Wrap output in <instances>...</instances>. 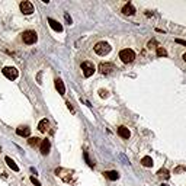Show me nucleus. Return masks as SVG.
<instances>
[{
  "label": "nucleus",
  "mask_w": 186,
  "mask_h": 186,
  "mask_svg": "<svg viewBox=\"0 0 186 186\" xmlns=\"http://www.w3.org/2000/svg\"><path fill=\"white\" fill-rule=\"evenodd\" d=\"M119 58L122 63H125V64H128V63H132L134 61V58H135V53L132 51V49L129 48H125L122 49L119 53Z\"/></svg>",
  "instance_id": "nucleus-1"
},
{
  "label": "nucleus",
  "mask_w": 186,
  "mask_h": 186,
  "mask_svg": "<svg viewBox=\"0 0 186 186\" xmlns=\"http://www.w3.org/2000/svg\"><path fill=\"white\" fill-rule=\"evenodd\" d=\"M109 51H111V45H109L108 42L100 41L95 45V53L97 55H106V54H109Z\"/></svg>",
  "instance_id": "nucleus-2"
},
{
  "label": "nucleus",
  "mask_w": 186,
  "mask_h": 186,
  "mask_svg": "<svg viewBox=\"0 0 186 186\" xmlns=\"http://www.w3.org/2000/svg\"><path fill=\"white\" fill-rule=\"evenodd\" d=\"M22 39H24L25 44L32 45V44H35V42H36V39H38V35H36L35 31H25L24 34H22Z\"/></svg>",
  "instance_id": "nucleus-3"
},
{
  "label": "nucleus",
  "mask_w": 186,
  "mask_h": 186,
  "mask_svg": "<svg viewBox=\"0 0 186 186\" xmlns=\"http://www.w3.org/2000/svg\"><path fill=\"white\" fill-rule=\"evenodd\" d=\"M95 64L92 63V61H83L82 63V71H83L84 77H90L93 73H95Z\"/></svg>",
  "instance_id": "nucleus-4"
},
{
  "label": "nucleus",
  "mask_w": 186,
  "mask_h": 186,
  "mask_svg": "<svg viewBox=\"0 0 186 186\" xmlns=\"http://www.w3.org/2000/svg\"><path fill=\"white\" fill-rule=\"evenodd\" d=\"M2 73H3L9 80H15V78H18V76H19L18 70H16L15 67H5V68L2 70Z\"/></svg>",
  "instance_id": "nucleus-5"
},
{
  "label": "nucleus",
  "mask_w": 186,
  "mask_h": 186,
  "mask_svg": "<svg viewBox=\"0 0 186 186\" xmlns=\"http://www.w3.org/2000/svg\"><path fill=\"white\" fill-rule=\"evenodd\" d=\"M99 70H100L102 74H109V73H112L114 70H116V68H115V66L112 63H100Z\"/></svg>",
  "instance_id": "nucleus-6"
},
{
  "label": "nucleus",
  "mask_w": 186,
  "mask_h": 186,
  "mask_svg": "<svg viewBox=\"0 0 186 186\" xmlns=\"http://www.w3.org/2000/svg\"><path fill=\"white\" fill-rule=\"evenodd\" d=\"M20 10H22L24 15H31L34 12V5L31 2H22L20 3Z\"/></svg>",
  "instance_id": "nucleus-7"
},
{
  "label": "nucleus",
  "mask_w": 186,
  "mask_h": 186,
  "mask_svg": "<svg viewBox=\"0 0 186 186\" xmlns=\"http://www.w3.org/2000/svg\"><path fill=\"white\" fill-rule=\"evenodd\" d=\"M48 24H49V26L55 31V32H63V25H61L60 22H57L55 19L48 18Z\"/></svg>",
  "instance_id": "nucleus-8"
},
{
  "label": "nucleus",
  "mask_w": 186,
  "mask_h": 186,
  "mask_svg": "<svg viewBox=\"0 0 186 186\" xmlns=\"http://www.w3.org/2000/svg\"><path fill=\"white\" fill-rule=\"evenodd\" d=\"M51 150V143H49V140H42L41 141V153L44 156H47Z\"/></svg>",
  "instance_id": "nucleus-9"
},
{
  "label": "nucleus",
  "mask_w": 186,
  "mask_h": 186,
  "mask_svg": "<svg viewBox=\"0 0 186 186\" xmlns=\"http://www.w3.org/2000/svg\"><path fill=\"white\" fill-rule=\"evenodd\" d=\"M118 135H119L121 138H124V140H128V138L131 137V132H129V129L126 128V126H119L118 128Z\"/></svg>",
  "instance_id": "nucleus-10"
},
{
  "label": "nucleus",
  "mask_w": 186,
  "mask_h": 186,
  "mask_svg": "<svg viewBox=\"0 0 186 186\" xmlns=\"http://www.w3.org/2000/svg\"><path fill=\"white\" fill-rule=\"evenodd\" d=\"M16 134L19 137H29L31 128H28V126H19V128H16Z\"/></svg>",
  "instance_id": "nucleus-11"
},
{
  "label": "nucleus",
  "mask_w": 186,
  "mask_h": 186,
  "mask_svg": "<svg viewBox=\"0 0 186 186\" xmlns=\"http://www.w3.org/2000/svg\"><path fill=\"white\" fill-rule=\"evenodd\" d=\"M55 89L58 90V93H60L61 96L66 95V86H64V83H63L61 78H55Z\"/></svg>",
  "instance_id": "nucleus-12"
},
{
  "label": "nucleus",
  "mask_w": 186,
  "mask_h": 186,
  "mask_svg": "<svg viewBox=\"0 0 186 186\" xmlns=\"http://www.w3.org/2000/svg\"><path fill=\"white\" fill-rule=\"evenodd\" d=\"M122 12H124V15H128V16H132V15H134V13L137 12V10H135V7L132 6L131 3H126L125 6L122 7Z\"/></svg>",
  "instance_id": "nucleus-13"
},
{
  "label": "nucleus",
  "mask_w": 186,
  "mask_h": 186,
  "mask_svg": "<svg viewBox=\"0 0 186 186\" xmlns=\"http://www.w3.org/2000/svg\"><path fill=\"white\" fill-rule=\"evenodd\" d=\"M105 177L109 180H118L119 179V173L116 172V170H109V172H105Z\"/></svg>",
  "instance_id": "nucleus-14"
},
{
  "label": "nucleus",
  "mask_w": 186,
  "mask_h": 186,
  "mask_svg": "<svg viewBox=\"0 0 186 186\" xmlns=\"http://www.w3.org/2000/svg\"><path fill=\"white\" fill-rule=\"evenodd\" d=\"M38 129L41 132H47L49 129V122L48 119H42L39 124H38Z\"/></svg>",
  "instance_id": "nucleus-15"
},
{
  "label": "nucleus",
  "mask_w": 186,
  "mask_h": 186,
  "mask_svg": "<svg viewBox=\"0 0 186 186\" xmlns=\"http://www.w3.org/2000/svg\"><path fill=\"white\" fill-rule=\"evenodd\" d=\"M141 164L144 166V167H153V159H151L150 156H145V157H143L141 159Z\"/></svg>",
  "instance_id": "nucleus-16"
},
{
  "label": "nucleus",
  "mask_w": 186,
  "mask_h": 186,
  "mask_svg": "<svg viewBox=\"0 0 186 186\" xmlns=\"http://www.w3.org/2000/svg\"><path fill=\"white\" fill-rule=\"evenodd\" d=\"M6 163H7V166H9L10 169H12V170H15V172H19L18 164H16L15 162H13V160L10 159V157H6Z\"/></svg>",
  "instance_id": "nucleus-17"
},
{
  "label": "nucleus",
  "mask_w": 186,
  "mask_h": 186,
  "mask_svg": "<svg viewBox=\"0 0 186 186\" xmlns=\"http://www.w3.org/2000/svg\"><path fill=\"white\" fill-rule=\"evenodd\" d=\"M28 143H29L31 147H36V145L41 144V140H39L38 137H31L29 140H28Z\"/></svg>",
  "instance_id": "nucleus-18"
},
{
  "label": "nucleus",
  "mask_w": 186,
  "mask_h": 186,
  "mask_svg": "<svg viewBox=\"0 0 186 186\" xmlns=\"http://www.w3.org/2000/svg\"><path fill=\"white\" fill-rule=\"evenodd\" d=\"M157 174H159L160 177H163V179H169V177H170V174H169V170H167V169H160V170L157 172Z\"/></svg>",
  "instance_id": "nucleus-19"
},
{
  "label": "nucleus",
  "mask_w": 186,
  "mask_h": 186,
  "mask_svg": "<svg viewBox=\"0 0 186 186\" xmlns=\"http://www.w3.org/2000/svg\"><path fill=\"white\" fill-rule=\"evenodd\" d=\"M157 55H159V57H166V55H167V53H166V49L163 48V47H157Z\"/></svg>",
  "instance_id": "nucleus-20"
},
{
  "label": "nucleus",
  "mask_w": 186,
  "mask_h": 186,
  "mask_svg": "<svg viewBox=\"0 0 186 186\" xmlns=\"http://www.w3.org/2000/svg\"><path fill=\"white\" fill-rule=\"evenodd\" d=\"M99 96H100V97H108V96H109L108 90H105V89H100V90H99Z\"/></svg>",
  "instance_id": "nucleus-21"
},
{
  "label": "nucleus",
  "mask_w": 186,
  "mask_h": 186,
  "mask_svg": "<svg viewBox=\"0 0 186 186\" xmlns=\"http://www.w3.org/2000/svg\"><path fill=\"white\" fill-rule=\"evenodd\" d=\"M84 159H86V162H87V164H89L90 167H93V166H95V163H93V162H92V160L89 159V156H87V153H84Z\"/></svg>",
  "instance_id": "nucleus-22"
},
{
  "label": "nucleus",
  "mask_w": 186,
  "mask_h": 186,
  "mask_svg": "<svg viewBox=\"0 0 186 186\" xmlns=\"http://www.w3.org/2000/svg\"><path fill=\"white\" fill-rule=\"evenodd\" d=\"M156 45H157V42H156V39H151V41L150 42H148V45H147V47H148V48H157V47H156Z\"/></svg>",
  "instance_id": "nucleus-23"
},
{
  "label": "nucleus",
  "mask_w": 186,
  "mask_h": 186,
  "mask_svg": "<svg viewBox=\"0 0 186 186\" xmlns=\"http://www.w3.org/2000/svg\"><path fill=\"white\" fill-rule=\"evenodd\" d=\"M185 170H186L185 166H179V167L174 169V173H180V172H185Z\"/></svg>",
  "instance_id": "nucleus-24"
},
{
  "label": "nucleus",
  "mask_w": 186,
  "mask_h": 186,
  "mask_svg": "<svg viewBox=\"0 0 186 186\" xmlns=\"http://www.w3.org/2000/svg\"><path fill=\"white\" fill-rule=\"evenodd\" d=\"M31 182H32V183H34V185H35V186H41V182H39V180H38V179H35L34 176L31 177Z\"/></svg>",
  "instance_id": "nucleus-25"
},
{
  "label": "nucleus",
  "mask_w": 186,
  "mask_h": 186,
  "mask_svg": "<svg viewBox=\"0 0 186 186\" xmlns=\"http://www.w3.org/2000/svg\"><path fill=\"white\" fill-rule=\"evenodd\" d=\"M64 18H66V20H67V24L68 25H71V18H70V16H68V13H66V15H64Z\"/></svg>",
  "instance_id": "nucleus-26"
},
{
  "label": "nucleus",
  "mask_w": 186,
  "mask_h": 186,
  "mask_svg": "<svg viewBox=\"0 0 186 186\" xmlns=\"http://www.w3.org/2000/svg\"><path fill=\"white\" fill-rule=\"evenodd\" d=\"M176 42H177V44H180V45H185V47H186V41H183V39H179V38H177V39H176Z\"/></svg>",
  "instance_id": "nucleus-27"
},
{
  "label": "nucleus",
  "mask_w": 186,
  "mask_h": 186,
  "mask_svg": "<svg viewBox=\"0 0 186 186\" xmlns=\"http://www.w3.org/2000/svg\"><path fill=\"white\" fill-rule=\"evenodd\" d=\"M183 60H185V63H186V54H183Z\"/></svg>",
  "instance_id": "nucleus-28"
}]
</instances>
